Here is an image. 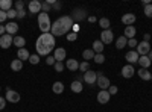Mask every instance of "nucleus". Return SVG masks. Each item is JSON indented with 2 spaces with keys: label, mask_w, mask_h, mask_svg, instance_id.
<instances>
[{
  "label": "nucleus",
  "mask_w": 152,
  "mask_h": 112,
  "mask_svg": "<svg viewBox=\"0 0 152 112\" xmlns=\"http://www.w3.org/2000/svg\"><path fill=\"white\" fill-rule=\"evenodd\" d=\"M0 9L8 12L9 9H12V2L11 0H0Z\"/></svg>",
  "instance_id": "obj_29"
},
{
  "label": "nucleus",
  "mask_w": 152,
  "mask_h": 112,
  "mask_svg": "<svg viewBox=\"0 0 152 112\" xmlns=\"http://www.w3.org/2000/svg\"><path fill=\"white\" fill-rule=\"evenodd\" d=\"M76 38H78V33H75V32L67 33V40H69V41H75Z\"/></svg>",
  "instance_id": "obj_43"
},
{
  "label": "nucleus",
  "mask_w": 152,
  "mask_h": 112,
  "mask_svg": "<svg viewBox=\"0 0 152 112\" xmlns=\"http://www.w3.org/2000/svg\"><path fill=\"white\" fill-rule=\"evenodd\" d=\"M88 21H90V23H94V21H96V17H94V15H90V17H88Z\"/></svg>",
  "instance_id": "obj_51"
},
{
  "label": "nucleus",
  "mask_w": 152,
  "mask_h": 112,
  "mask_svg": "<svg viewBox=\"0 0 152 112\" xmlns=\"http://www.w3.org/2000/svg\"><path fill=\"white\" fill-rule=\"evenodd\" d=\"M53 56H55V59H56V61H59V62H64V59H66V56H67L66 48H64V47L55 48V50H53Z\"/></svg>",
  "instance_id": "obj_13"
},
{
  "label": "nucleus",
  "mask_w": 152,
  "mask_h": 112,
  "mask_svg": "<svg viewBox=\"0 0 152 112\" xmlns=\"http://www.w3.org/2000/svg\"><path fill=\"white\" fill-rule=\"evenodd\" d=\"M6 33V27H5V24H0V36L5 35Z\"/></svg>",
  "instance_id": "obj_48"
},
{
  "label": "nucleus",
  "mask_w": 152,
  "mask_h": 112,
  "mask_svg": "<svg viewBox=\"0 0 152 112\" xmlns=\"http://www.w3.org/2000/svg\"><path fill=\"white\" fill-rule=\"evenodd\" d=\"M23 8H24V2H21V0H17L15 2V11H23Z\"/></svg>",
  "instance_id": "obj_41"
},
{
  "label": "nucleus",
  "mask_w": 152,
  "mask_h": 112,
  "mask_svg": "<svg viewBox=\"0 0 152 112\" xmlns=\"http://www.w3.org/2000/svg\"><path fill=\"white\" fill-rule=\"evenodd\" d=\"M12 44H14L15 47H18V48H24V46H26V40H24L23 36H14Z\"/></svg>",
  "instance_id": "obj_25"
},
{
  "label": "nucleus",
  "mask_w": 152,
  "mask_h": 112,
  "mask_svg": "<svg viewBox=\"0 0 152 112\" xmlns=\"http://www.w3.org/2000/svg\"><path fill=\"white\" fill-rule=\"evenodd\" d=\"M138 58H140V55H138L135 50H129V52H126V61L129 62V64H135V62H138Z\"/></svg>",
  "instance_id": "obj_15"
},
{
  "label": "nucleus",
  "mask_w": 152,
  "mask_h": 112,
  "mask_svg": "<svg viewBox=\"0 0 152 112\" xmlns=\"http://www.w3.org/2000/svg\"><path fill=\"white\" fill-rule=\"evenodd\" d=\"M53 67H55V70H56L58 73H61L62 70H64V62H59V61H56Z\"/></svg>",
  "instance_id": "obj_37"
},
{
  "label": "nucleus",
  "mask_w": 152,
  "mask_h": 112,
  "mask_svg": "<svg viewBox=\"0 0 152 112\" xmlns=\"http://www.w3.org/2000/svg\"><path fill=\"white\" fill-rule=\"evenodd\" d=\"M52 91L55 94H61V92H64V83L62 82H55L52 85Z\"/></svg>",
  "instance_id": "obj_28"
},
{
  "label": "nucleus",
  "mask_w": 152,
  "mask_h": 112,
  "mask_svg": "<svg viewBox=\"0 0 152 112\" xmlns=\"http://www.w3.org/2000/svg\"><path fill=\"white\" fill-rule=\"evenodd\" d=\"M126 46H128V38H125V36H119V38L116 40V48H119V50H122V48H125Z\"/></svg>",
  "instance_id": "obj_21"
},
{
  "label": "nucleus",
  "mask_w": 152,
  "mask_h": 112,
  "mask_svg": "<svg viewBox=\"0 0 152 112\" xmlns=\"http://www.w3.org/2000/svg\"><path fill=\"white\" fill-rule=\"evenodd\" d=\"M5 27H6V33H9V35H12V36H14V35L18 32V24L14 23V21H11V23L5 24Z\"/></svg>",
  "instance_id": "obj_16"
},
{
  "label": "nucleus",
  "mask_w": 152,
  "mask_h": 112,
  "mask_svg": "<svg viewBox=\"0 0 152 112\" xmlns=\"http://www.w3.org/2000/svg\"><path fill=\"white\" fill-rule=\"evenodd\" d=\"M113 40H114V33H113L111 29H107V30H104L102 33H100V41H102L104 44H111Z\"/></svg>",
  "instance_id": "obj_10"
},
{
  "label": "nucleus",
  "mask_w": 152,
  "mask_h": 112,
  "mask_svg": "<svg viewBox=\"0 0 152 112\" xmlns=\"http://www.w3.org/2000/svg\"><path fill=\"white\" fill-rule=\"evenodd\" d=\"M70 90H72L73 92H81V91L84 90V85H82V82L73 80V82H72V85H70Z\"/></svg>",
  "instance_id": "obj_24"
},
{
  "label": "nucleus",
  "mask_w": 152,
  "mask_h": 112,
  "mask_svg": "<svg viewBox=\"0 0 152 112\" xmlns=\"http://www.w3.org/2000/svg\"><path fill=\"white\" fill-rule=\"evenodd\" d=\"M52 9H55V11H59V9H61V3H59V2H55V3L52 5Z\"/></svg>",
  "instance_id": "obj_47"
},
{
  "label": "nucleus",
  "mask_w": 152,
  "mask_h": 112,
  "mask_svg": "<svg viewBox=\"0 0 152 112\" xmlns=\"http://www.w3.org/2000/svg\"><path fill=\"white\" fill-rule=\"evenodd\" d=\"M94 52H93V48H87V50H84L82 52V58L88 62V61H90V59H94Z\"/></svg>",
  "instance_id": "obj_30"
},
{
  "label": "nucleus",
  "mask_w": 152,
  "mask_h": 112,
  "mask_svg": "<svg viewBox=\"0 0 152 112\" xmlns=\"http://www.w3.org/2000/svg\"><path fill=\"white\" fill-rule=\"evenodd\" d=\"M17 56H18V59L23 62V61H29V58H31V53H29V50H28V48H18Z\"/></svg>",
  "instance_id": "obj_20"
},
{
  "label": "nucleus",
  "mask_w": 152,
  "mask_h": 112,
  "mask_svg": "<svg viewBox=\"0 0 152 112\" xmlns=\"http://www.w3.org/2000/svg\"><path fill=\"white\" fill-rule=\"evenodd\" d=\"M50 9H52V5H50V3H47V2H41V11H43V12L49 14Z\"/></svg>",
  "instance_id": "obj_33"
},
{
  "label": "nucleus",
  "mask_w": 152,
  "mask_h": 112,
  "mask_svg": "<svg viewBox=\"0 0 152 112\" xmlns=\"http://www.w3.org/2000/svg\"><path fill=\"white\" fill-rule=\"evenodd\" d=\"M5 98H6V102H9V103H18L20 102V94L17 91H12L11 88H8Z\"/></svg>",
  "instance_id": "obj_4"
},
{
  "label": "nucleus",
  "mask_w": 152,
  "mask_h": 112,
  "mask_svg": "<svg viewBox=\"0 0 152 112\" xmlns=\"http://www.w3.org/2000/svg\"><path fill=\"white\" fill-rule=\"evenodd\" d=\"M94 62H96V64H104V62H105L104 53H96L94 55Z\"/></svg>",
  "instance_id": "obj_32"
},
{
  "label": "nucleus",
  "mask_w": 152,
  "mask_h": 112,
  "mask_svg": "<svg viewBox=\"0 0 152 112\" xmlns=\"http://www.w3.org/2000/svg\"><path fill=\"white\" fill-rule=\"evenodd\" d=\"M137 40L135 38H132V40H128V47H137Z\"/></svg>",
  "instance_id": "obj_45"
},
{
  "label": "nucleus",
  "mask_w": 152,
  "mask_h": 112,
  "mask_svg": "<svg viewBox=\"0 0 152 112\" xmlns=\"http://www.w3.org/2000/svg\"><path fill=\"white\" fill-rule=\"evenodd\" d=\"M6 18H8V15H6V12H5V11H2V9H0V24H3V23L6 21Z\"/></svg>",
  "instance_id": "obj_42"
},
{
  "label": "nucleus",
  "mask_w": 152,
  "mask_h": 112,
  "mask_svg": "<svg viewBox=\"0 0 152 112\" xmlns=\"http://www.w3.org/2000/svg\"><path fill=\"white\" fill-rule=\"evenodd\" d=\"M29 62H31L32 65H37L38 62H40V56H38V55H31V58H29Z\"/></svg>",
  "instance_id": "obj_36"
},
{
  "label": "nucleus",
  "mask_w": 152,
  "mask_h": 112,
  "mask_svg": "<svg viewBox=\"0 0 152 112\" xmlns=\"http://www.w3.org/2000/svg\"><path fill=\"white\" fill-rule=\"evenodd\" d=\"M135 35H137V29H135L134 26H126V27H125V32H123V36H125V38L132 40Z\"/></svg>",
  "instance_id": "obj_17"
},
{
  "label": "nucleus",
  "mask_w": 152,
  "mask_h": 112,
  "mask_svg": "<svg viewBox=\"0 0 152 112\" xmlns=\"http://www.w3.org/2000/svg\"><path fill=\"white\" fill-rule=\"evenodd\" d=\"M12 41H14V36L9 35V33H5L0 36V47L2 48H9L12 46Z\"/></svg>",
  "instance_id": "obj_6"
},
{
  "label": "nucleus",
  "mask_w": 152,
  "mask_h": 112,
  "mask_svg": "<svg viewBox=\"0 0 152 112\" xmlns=\"http://www.w3.org/2000/svg\"><path fill=\"white\" fill-rule=\"evenodd\" d=\"M108 92H110V95H114V94H117V91H119V88L116 85H110V88L107 90Z\"/></svg>",
  "instance_id": "obj_40"
},
{
  "label": "nucleus",
  "mask_w": 152,
  "mask_h": 112,
  "mask_svg": "<svg viewBox=\"0 0 152 112\" xmlns=\"http://www.w3.org/2000/svg\"><path fill=\"white\" fill-rule=\"evenodd\" d=\"M55 62H56V59H55L53 55H52V56L49 55V56L46 58V64H47V65H55Z\"/></svg>",
  "instance_id": "obj_39"
},
{
  "label": "nucleus",
  "mask_w": 152,
  "mask_h": 112,
  "mask_svg": "<svg viewBox=\"0 0 152 112\" xmlns=\"http://www.w3.org/2000/svg\"><path fill=\"white\" fill-rule=\"evenodd\" d=\"M148 58H149V59H151V62H152V50L148 53Z\"/></svg>",
  "instance_id": "obj_52"
},
{
  "label": "nucleus",
  "mask_w": 152,
  "mask_h": 112,
  "mask_svg": "<svg viewBox=\"0 0 152 112\" xmlns=\"http://www.w3.org/2000/svg\"><path fill=\"white\" fill-rule=\"evenodd\" d=\"M50 30H52V35L53 36H62V35H67L69 33V30L59 23V20H56V21L52 23V29H50Z\"/></svg>",
  "instance_id": "obj_2"
},
{
  "label": "nucleus",
  "mask_w": 152,
  "mask_h": 112,
  "mask_svg": "<svg viewBox=\"0 0 152 112\" xmlns=\"http://www.w3.org/2000/svg\"><path fill=\"white\" fill-rule=\"evenodd\" d=\"M0 90H2V86H0Z\"/></svg>",
  "instance_id": "obj_53"
},
{
  "label": "nucleus",
  "mask_w": 152,
  "mask_h": 112,
  "mask_svg": "<svg viewBox=\"0 0 152 112\" xmlns=\"http://www.w3.org/2000/svg\"><path fill=\"white\" fill-rule=\"evenodd\" d=\"M149 40H151V35H149V33H145V35H143V41L149 43Z\"/></svg>",
  "instance_id": "obj_49"
},
{
  "label": "nucleus",
  "mask_w": 152,
  "mask_h": 112,
  "mask_svg": "<svg viewBox=\"0 0 152 112\" xmlns=\"http://www.w3.org/2000/svg\"><path fill=\"white\" fill-rule=\"evenodd\" d=\"M38 27L43 33H49L50 29H52V21L49 18V14L46 12H40L38 14Z\"/></svg>",
  "instance_id": "obj_1"
},
{
  "label": "nucleus",
  "mask_w": 152,
  "mask_h": 112,
  "mask_svg": "<svg viewBox=\"0 0 152 112\" xmlns=\"http://www.w3.org/2000/svg\"><path fill=\"white\" fill-rule=\"evenodd\" d=\"M145 15L152 18V5H145Z\"/></svg>",
  "instance_id": "obj_35"
},
{
  "label": "nucleus",
  "mask_w": 152,
  "mask_h": 112,
  "mask_svg": "<svg viewBox=\"0 0 152 112\" xmlns=\"http://www.w3.org/2000/svg\"><path fill=\"white\" fill-rule=\"evenodd\" d=\"M28 9L31 14H38V12H41V2L40 0H31L28 3Z\"/></svg>",
  "instance_id": "obj_7"
},
{
  "label": "nucleus",
  "mask_w": 152,
  "mask_h": 112,
  "mask_svg": "<svg viewBox=\"0 0 152 112\" xmlns=\"http://www.w3.org/2000/svg\"><path fill=\"white\" fill-rule=\"evenodd\" d=\"M26 17V11H17V18H24Z\"/></svg>",
  "instance_id": "obj_46"
},
{
  "label": "nucleus",
  "mask_w": 152,
  "mask_h": 112,
  "mask_svg": "<svg viewBox=\"0 0 152 112\" xmlns=\"http://www.w3.org/2000/svg\"><path fill=\"white\" fill-rule=\"evenodd\" d=\"M135 15L134 14H131V12H129V14H125L123 17H122V23L123 24H126V26H132V24L135 23Z\"/></svg>",
  "instance_id": "obj_18"
},
{
  "label": "nucleus",
  "mask_w": 152,
  "mask_h": 112,
  "mask_svg": "<svg viewBox=\"0 0 152 112\" xmlns=\"http://www.w3.org/2000/svg\"><path fill=\"white\" fill-rule=\"evenodd\" d=\"M110 98H111V95H110V92H108L107 90L99 91V94H97V102H99L100 105H107V103L110 102Z\"/></svg>",
  "instance_id": "obj_11"
},
{
  "label": "nucleus",
  "mask_w": 152,
  "mask_h": 112,
  "mask_svg": "<svg viewBox=\"0 0 152 112\" xmlns=\"http://www.w3.org/2000/svg\"><path fill=\"white\" fill-rule=\"evenodd\" d=\"M23 68V62L17 58L14 61H11V70H14V71H20Z\"/></svg>",
  "instance_id": "obj_27"
},
{
  "label": "nucleus",
  "mask_w": 152,
  "mask_h": 112,
  "mask_svg": "<svg viewBox=\"0 0 152 112\" xmlns=\"http://www.w3.org/2000/svg\"><path fill=\"white\" fill-rule=\"evenodd\" d=\"M66 67L70 71H76V70H79V62L76 59H67L66 61Z\"/></svg>",
  "instance_id": "obj_19"
},
{
  "label": "nucleus",
  "mask_w": 152,
  "mask_h": 112,
  "mask_svg": "<svg viewBox=\"0 0 152 112\" xmlns=\"http://www.w3.org/2000/svg\"><path fill=\"white\" fill-rule=\"evenodd\" d=\"M79 70L82 71V73H87L88 70H90V64H88L87 61H84V62H81L79 64Z\"/></svg>",
  "instance_id": "obj_34"
},
{
  "label": "nucleus",
  "mask_w": 152,
  "mask_h": 112,
  "mask_svg": "<svg viewBox=\"0 0 152 112\" xmlns=\"http://www.w3.org/2000/svg\"><path fill=\"white\" fill-rule=\"evenodd\" d=\"M84 80H85L88 85H94L96 80H97V71L88 70L87 73H84Z\"/></svg>",
  "instance_id": "obj_9"
},
{
  "label": "nucleus",
  "mask_w": 152,
  "mask_h": 112,
  "mask_svg": "<svg viewBox=\"0 0 152 112\" xmlns=\"http://www.w3.org/2000/svg\"><path fill=\"white\" fill-rule=\"evenodd\" d=\"M6 106V98L5 97H0V111H3Z\"/></svg>",
  "instance_id": "obj_44"
},
{
  "label": "nucleus",
  "mask_w": 152,
  "mask_h": 112,
  "mask_svg": "<svg viewBox=\"0 0 152 112\" xmlns=\"http://www.w3.org/2000/svg\"><path fill=\"white\" fill-rule=\"evenodd\" d=\"M134 73H135V70H134V67H132L131 64H128V65H123V68H122V76H123L125 79H129V77H132V76H134Z\"/></svg>",
  "instance_id": "obj_14"
},
{
  "label": "nucleus",
  "mask_w": 152,
  "mask_h": 112,
  "mask_svg": "<svg viewBox=\"0 0 152 112\" xmlns=\"http://www.w3.org/2000/svg\"><path fill=\"white\" fill-rule=\"evenodd\" d=\"M137 74L140 76V79H143V80H151L152 79V74L149 73V70H146V68H140L137 71Z\"/></svg>",
  "instance_id": "obj_23"
},
{
  "label": "nucleus",
  "mask_w": 152,
  "mask_h": 112,
  "mask_svg": "<svg viewBox=\"0 0 152 112\" xmlns=\"http://www.w3.org/2000/svg\"><path fill=\"white\" fill-rule=\"evenodd\" d=\"M152 50L151 48V43H146V41H142V43H138L137 44V53L140 55V56H148V53Z\"/></svg>",
  "instance_id": "obj_3"
},
{
  "label": "nucleus",
  "mask_w": 152,
  "mask_h": 112,
  "mask_svg": "<svg viewBox=\"0 0 152 112\" xmlns=\"http://www.w3.org/2000/svg\"><path fill=\"white\" fill-rule=\"evenodd\" d=\"M72 20L75 21H81V20H84L85 17H87V12L82 9V8H76V9H73V12H72Z\"/></svg>",
  "instance_id": "obj_8"
},
{
  "label": "nucleus",
  "mask_w": 152,
  "mask_h": 112,
  "mask_svg": "<svg viewBox=\"0 0 152 112\" xmlns=\"http://www.w3.org/2000/svg\"><path fill=\"white\" fill-rule=\"evenodd\" d=\"M96 83H97V86L100 88V91L102 90H108L110 88V79L108 77H105V76H102L100 73H97V80H96Z\"/></svg>",
  "instance_id": "obj_5"
},
{
  "label": "nucleus",
  "mask_w": 152,
  "mask_h": 112,
  "mask_svg": "<svg viewBox=\"0 0 152 112\" xmlns=\"http://www.w3.org/2000/svg\"><path fill=\"white\" fill-rule=\"evenodd\" d=\"M58 20H59V23H61L62 26H64V27L67 29V30H70V29L73 27V24H75V21L72 20V17H70V15H64V17H59Z\"/></svg>",
  "instance_id": "obj_12"
},
{
  "label": "nucleus",
  "mask_w": 152,
  "mask_h": 112,
  "mask_svg": "<svg viewBox=\"0 0 152 112\" xmlns=\"http://www.w3.org/2000/svg\"><path fill=\"white\" fill-rule=\"evenodd\" d=\"M151 80H152V79H151Z\"/></svg>",
  "instance_id": "obj_54"
},
{
  "label": "nucleus",
  "mask_w": 152,
  "mask_h": 112,
  "mask_svg": "<svg viewBox=\"0 0 152 112\" xmlns=\"http://www.w3.org/2000/svg\"><path fill=\"white\" fill-rule=\"evenodd\" d=\"M73 30H75V33H78V30H79V26L78 24H73V27H72Z\"/></svg>",
  "instance_id": "obj_50"
},
{
  "label": "nucleus",
  "mask_w": 152,
  "mask_h": 112,
  "mask_svg": "<svg viewBox=\"0 0 152 112\" xmlns=\"http://www.w3.org/2000/svg\"><path fill=\"white\" fill-rule=\"evenodd\" d=\"M6 15H8V18H17V11L14 9V8H12V9H9L8 12H6Z\"/></svg>",
  "instance_id": "obj_38"
},
{
  "label": "nucleus",
  "mask_w": 152,
  "mask_h": 112,
  "mask_svg": "<svg viewBox=\"0 0 152 112\" xmlns=\"http://www.w3.org/2000/svg\"><path fill=\"white\" fill-rule=\"evenodd\" d=\"M104 43L102 41H100V40H96L94 43H93V52L94 53H102L104 52Z\"/></svg>",
  "instance_id": "obj_26"
},
{
  "label": "nucleus",
  "mask_w": 152,
  "mask_h": 112,
  "mask_svg": "<svg viewBox=\"0 0 152 112\" xmlns=\"http://www.w3.org/2000/svg\"><path fill=\"white\" fill-rule=\"evenodd\" d=\"M99 24H100V27H102L104 30H107V29H110V20L108 18H100L99 20Z\"/></svg>",
  "instance_id": "obj_31"
},
{
  "label": "nucleus",
  "mask_w": 152,
  "mask_h": 112,
  "mask_svg": "<svg viewBox=\"0 0 152 112\" xmlns=\"http://www.w3.org/2000/svg\"><path fill=\"white\" fill-rule=\"evenodd\" d=\"M138 64H140V67L142 68H146V70H149V67H151V59L148 58V56H140L138 58Z\"/></svg>",
  "instance_id": "obj_22"
}]
</instances>
